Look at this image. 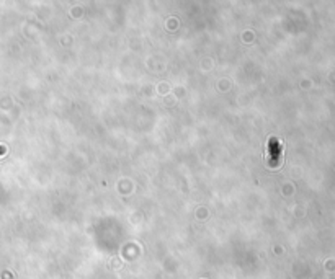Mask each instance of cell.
<instances>
[{
  "mask_svg": "<svg viewBox=\"0 0 335 279\" xmlns=\"http://www.w3.org/2000/svg\"><path fill=\"white\" fill-rule=\"evenodd\" d=\"M268 162L272 167H276L278 162H280V157H281V149H280V142L276 141L275 137L270 139L268 142Z\"/></svg>",
  "mask_w": 335,
  "mask_h": 279,
  "instance_id": "1",
  "label": "cell"
}]
</instances>
